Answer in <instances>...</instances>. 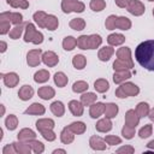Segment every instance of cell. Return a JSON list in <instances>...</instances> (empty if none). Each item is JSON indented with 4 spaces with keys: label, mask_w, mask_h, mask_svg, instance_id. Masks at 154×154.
<instances>
[{
    "label": "cell",
    "mask_w": 154,
    "mask_h": 154,
    "mask_svg": "<svg viewBox=\"0 0 154 154\" xmlns=\"http://www.w3.org/2000/svg\"><path fill=\"white\" fill-rule=\"evenodd\" d=\"M137 63L148 71H154V40L141 42L135 51Z\"/></svg>",
    "instance_id": "6da1fadb"
},
{
    "label": "cell",
    "mask_w": 154,
    "mask_h": 154,
    "mask_svg": "<svg viewBox=\"0 0 154 154\" xmlns=\"http://www.w3.org/2000/svg\"><path fill=\"white\" fill-rule=\"evenodd\" d=\"M24 41L25 42H32L34 45H40L43 42V35H42V32H40L35 29V25L32 23H26L25 24Z\"/></svg>",
    "instance_id": "7a4b0ae2"
},
{
    "label": "cell",
    "mask_w": 154,
    "mask_h": 154,
    "mask_svg": "<svg viewBox=\"0 0 154 154\" xmlns=\"http://www.w3.org/2000/svg\"><path fill=\"white\" fill-rule=\"evenodd\" d=\"M140 93V88L131 82H125L122 85H119L116 90V96L119 99H124L128 96H136Z\"/></svg>",
    "instance_id": "3957f363"
},
{
    "label": "cell",
    "mask_w": 154,
    "mask_h": 154,
    "mask_svg": "<svg viewBox=\"0 0 154 154\" xmlns=\"http://www.w3.org/2000/svg\"><path fill=\"white\" fill-rule=\"evenodd\" d=\"M85 8V5L78 0H63L61 1V10L65 13L70 12H77L81 13Z\"/></svg>",
    "instance_id": "277c9868"
},
{
    "label": "cell",
    "mask_w": 154,
    "mask_h": 154,
    "mask_svg": "<svg viewBox=\"0 0 154 154\" xmlns=\"http://www.w3.org/2000/svg\"><path fill=\"white\" fill-rule=\"evenodd\" d=\"M41 60H42V51L40 48L31 49V51L28 52V54H26V63H28L29 66H31V67L38 66L41 64Z\"/></svg>",
    "instance_id": "5b68a950"
},
{
    "label": "cell",
    "mask_w": 154,
    "mask_h": 154,
    "mask_svg": "<svg viewBox=\"0 0 154 154\" xmlns=\"http://www.w3.org/2000/svg\"><path fill=\"white\" fill-rule=\"evenodd\" d=\"M126 10H128L129 13H131L134 16H141V14L144 13L146 7H144V5L140 0H131L129 2V5H128Z\"/></svg>",
    "instance_id": "8992f818"
},
{
    "label": "cell",
    "mask_w": 154,
    "mask_h": 154,
    "mask_svg": "<svg viewBox=\"0 0 154 154\" xmlns=\"http://www.w3.org/2000/svg\"><path fill=\"white\" fill-rule=\"evenodd\" d=\"M42 61H43V64L47 65L48 67H53V66H55V65L59 63V58H58V55H57L54 52L47 51V52H45V53L42 54Z\"/></svg>",
    "instance_id": "52a82bcc"
},
{
    "label": "cell",
    "mask_w": 154,
    "mask_h": 154,
    "mask_svg": "<svg viewBox=\"0 0 154 154\" xmlns=\"http://www.w3.org/2000/svg\"><path fill=\"white\" fill-rule=\"evenodd\" d=\"M1 77L4 79V83L8 88H13L19 83V77L16 72H7V73H1Z\"/></svg>",
    "instance_id": "ba28073f"
},
{
    "label": "cell",
    "mask_w": 154,
    "mask_h": 154,
    "mask_svg": "<svg viewBox=\"0 0 154 154\" xmlns=\"http://www.w3.org/2000/svg\"><path fill=\"white\" fill-rule=\"evenodd\" d=\"M140 123V117L135 109H129L125 113V124L132 128H136Z\"/></svg>",
    "instance_id": "9c48e42d"
},
{
    "label": "cell",
    "mask_w": 154,
    "mask_h": 154,
    "mask_svg": "<svg viewBox=\"0 0 154 154\" xmlns=\"http://www.w3.org/2000/svg\"><path fill=\"white\" fill-rule=\"evenodd\" d=\"M117 57L119 59H123L124 61H126L128 64H130L134 67V61H132V58H131V51H130L129 47H120L117 51Z\"/></svg>",
    "instance_id": "30bf717a"
},
{
    "label": "cell",
    "mask_w": 154,
    "mask_h": 154,
    "mask_svg": "<svg viewBox=\"0 0 154 154\" xmlns=\"http://www.w3.org/2000/svg\"><path fill=\"white\" fill-rule=\"evenodd\" d=\"M69 108L71 111V113L76 117H81L83 114V111H84V105L81 102V101H77V100H71L69 102Z\"/></svg>",
    "instance_id": "8fae6325"
},
{
    "label": "cell",
    "mask_w": 154,
    "mask_h": 154,
    "mask_svg": "<svg viewBox=\"0 0 154 154\" xmlns=\"http://www.w3.org/2000/svg\"><path fill=\"white\" fill-rule=\"evenodd\" d=\"M90 148L94 150H105L106 149V141L99 136H91L89 140Z\"/></svg>",
    "instance_id": "7c38bea8"
},
{
    "label": "cell",
    "mask_w": 154,
    "mask_h": 154,
    "mask_svg": "<svg viewBox=\"0 0 154 154\" xmlns=\"http://www.w3.org/2000/svg\"><path fill=\"white\" fill-rule=\"evenodd\" d=\"M45 112H46L45 106L41 105V103H38V102H34L32 105H30V106L24 111L25 114H34V116H42Z\"/></svg>",
    "instance_id": "4fadbf2b"
},
{
    "label": "cell",
    "mask_w": 154,
    "mask_h": 154,
    "mask_svg": "<svg viewBox=\"0 0 154 154\" xmlns=\"http://www.w3.org/2000/svg\"><path fill=\"white\" fill-rule=\"evenodd\" d=\"M17 137H18V141L29 142V141H31V140H35V137H36V134H35V132H34L31 129L24 128V129H22V130L18 132Z\"/></svg>",
    "instance_id": "5bb4252c"
},
{
    "label": "cell",
    "mask_w": 154,
    "mask_h": 154,
    "mask_svg": "<svg viewBox=\"0 0 154 154\" xmlns=\"http://www.w3.org/2000/svg\"><path fill=\"white\" fill-rule=\"evenodd\" d=\"M103 112H105V103H102V102H94L93 105H90L89 114H90L91 118H99Z\"/></svg>",
    "instance_id": "9a60e30c"
},
{
    "label": "cell",
    "mask_w": 154,
    "mask_h": 154,
    "mask_svg": "<svg viewBox=\"0 0 154 154\" xmlns=\"http://www.w3.org/2000/svg\"><path fill=\"white\" fill-rule=\"evenodd\" d=\"M54 125H55L54 120H53V119H49V118L38 119V120L36 122V128H37V130H38L40 132L43 131V130H51V129L54 128Z\"/></svg>",
    "instance_id": "2e32d148"
},
{
    "label": "cell",
    "mask_w": 154,
    "mask_h": 154,
    "mask_svg": "<svg viewBox=\"0 0 154 154\" xmlns=\"http://www.w3.org/2000/svg\"><path fill=\"white\" fill-rule=\"evenodd\" d=\"M131 78V72L129 70H123V71H114L113 75V82L117 84H120L125 82L126 79Z\"/></svg>",
    "instance_id": "e0dca14e"
},
{
    "label": "cell",
    "mask_w": 154,
    "mask_h": 154,
    "mask_svg": "<svg viewBox=\"0 0 154 154\" xmlns=\"http://www.w3.org/2000/svg\"><path fill=\"white\" fill-rule=\"evenodd\" d=\"M32 95H34V89H32L31 85H28V84L23 85V87L19 89V91H18V96H19V99L23 100V101H28L29 99L32 97Z\"/></svg>",
    "instance_id": "ac0fdd59"
},
{
    "label": "cell",
    "mask_w": 154,
    "mask_h": 154,
    "mask_svg": "<svg viewBox=\"0 0 154 154\" xmlns=\"http://www.w3.org/2000/svg\"><path fill=\"white\" fill-rule=\"evenodd\" d=\"M37 94H38V96H40L41 99H43V100H49V99H52V97L55 95V91H54V89H53L52 87L45 85V87L38 88Z\"/></svg>",
    "instance_id": "d6986e66"
},
{
    "label": "cell",
    "mask_w": 154,
    "mask_h": 154,
    "mask_svg": "<svg viewBox=\"0 0 154 154\" xmlns=\"http://www.w3.org/2000/svg\"><path fill=\"white\" fill-rule=\"evenodd\" d=\"M95 128H96V130H97L99 132H108V131L112 129V122H111L109 118L106 117V118H103V119H100V120L96 123Z\"/></svg>",
    "instance_id": "ffe728a7"
},
{
    "label": "cell",
    "mask_w": 154,
    "mask_h": 154,
    "mask_svg": "<svg viewBox=\"0 0 154 154\" xmlns=\"http://www.w3.org/2000/svg\"><path fill=\"white\" fill-rule=\"evenodd\" d=\"M113 53H114V49L112 48V46H105V47H102V48L99 51L97 57H99V59H100L101 61H107V60H109V58L113 55Z\"/></svg>",
    "instance_id": "44dd1931"
},
{
    "label": "cell",
    "mask_w": 154,
    "mask_h": 154,
    "mask_svg": "<svg viewBox=\"0 0 154 154\" xmlns=\"http://www.w3.org/2000/svg\"><path fill=\"white\" fill-rule=\"evenodd\" d=\"M75 138V134L70 130L69 126H65L60 132V140L64 144H70Z\"/></svg>",
    "instance_id": "7402d4cb"
},
{
    "label": "cell",
    "mask_w": 154,
    "mask_h": 154,
    "mask_svg": "<svg viewBox=\"0 0 154 154\" xmlns=\"http://www.w3.org/2000/svg\"><path fill=\"white\" fill-rule=\"evenodd\" d=\"M14 144V148H16V152L19 153V154H29L32 149H31V146L29 142H23V141H19V142H13Z\"/></svg>",
    "instance_id": "603a6c76"
},
{
    "label": "cell",
    "mask_w": 154,
    "mask_h": 154,
    "mask_svg": "<svg viewBox=\"0 0 154 154\" xmlns=\"http://www.w3.org/2000/svg\"><path fill=\"white\" fill-rule=\"evenodd\" d=\"M116 28L120 29V30H129L131 28V20L128 17H117V22H116Z\"/></svg>",
    "instance_id": "cb8c5ba5"
},
{
    "label": "cell",
    "mask_w": 154,
    "mask_h": 154,
    "mask_svg": "<svg viewBox=\"0 0 154 154\" xmlns=\"http://www.w3.org/2000/svg\"><path fill=\"white\" fill-rule=\"evenodd\" d=\"M107 42L111 46H119L125 42V36L122 34H111L107 37Z\"/></svg>",
    "instance_id": "d4e9b609"
},
{
    "label": "cell",
    "mask_w": 154,
    "mask_h": 154,
    "mask_svg": "<svg viewBox=\"0 0 154 154\" xmlns=\"http://www.w3.org/2000/svg\"><path fill=\"white\" fill-rule=\"evenodd\" d=\"M94 88H95V90H96L97 93H105V91L108 90L109 83H108V81L105 79V78H99V79H96V81L94 82Z\"/></svg>",
    "instance_id": "484cf974"
},
{
    "label": "cell",
    "mask_w": 154,
    "mask_h": 154,
    "mask_svg": "<svg viewBox=\"0 0 154 154\" xmlns=\"http://www.w3.org/2000/svg\"><path fill=\"white\" fill-rule=\"evenodd\" d=\"M51 111H52V113H53L54 116L61 117V116H64V113H65V106H64V103H63L61 101H54V102L51 105Z\"/></svg>",
    "instance_id": "4316f807"
},
{
    "label": "cell",
    "mask_w": 154,
    "mask_h": 154,
    "mask_svg": "<svg viewBox=\"0 0 154 154\" xmlns=\"http://www.w3.org/2000/svg\"><path fill=\"white\" fill-rule=\"evenodd\" d=\"M72 65L75 66V69L77 70H82L84 69V66L87 65V58L82 54H76L72 58Z\"/></svg>",
    "instance_id": "83f0119b"
},
{
    "label": "cell",
    "mask_w": 154,
    "mask_h": 154,
    "mask_svg": "<svg viewBox=\"0 0 154 154\" xmlns=\"http://www.w3.org/2000/svg\"><path fill=\"white\" fill-rule=\"evenodd\" d=\"M117 113H118V106L116 103L111 102V103H106L105 105V112H103V114L107 118L112 119V118H114L117 116Z\"/></svg>",
    "instance_id": "f1b7e54d"
},
{
    "label": "cell",
    "mask_w": 154,
    "mask_h": 154,
    "mask_svg": "<svg viewBox=\"0 0 154 154\" xmlns=\"http://www.w3.org/2000/svg\"><path fill=\"white\" fill-rule=\"evenodd\" d=\"M58 25H59V20H58V18H57L55 16H53V14H48L47 18H46V22H45V26H46V29L53 31V30H55V29L58 28Z\"/></svg>",
    "instance_id": "f546056e"
},
{
    "label": "cell",
    "mask_w": 154,
    "mask_h": 154,
    "mask_svg": "<svg viewBox=\"0 0 154 154\" xmlns=\"http://www.w3.org/2000/svg\"><path fill=\"white\" fill-rule=\"evenodd\" d=\"M69 128H70V130H71L75 135H81V134H83V132L85 131V129H87V126H85V124H84L83 122H73V123H71V124L69 125Z\"/></svg>",
    "instance_id": "4dcf8cb0"
},
{
    "label": "cell",
    "mask_w": 154,
    "mask_h": 154,
    "mask_svg": "<svg viewBox=\"0 0 154 154\" xmlns=\"http://www.w3.org/2000/svg\"><path fill=\"white\" fill-rule=\"evenodd\" d=\"M47 16H48V14H47L45 11H37V12L34 13L32 18H34L35 23H36L40 28H46V26H45V22H46Z\"/></svg>",
    "instance_id": "1f68e13d"
},
{
    "label": "cell",
    "mask_w": 154,
    "mask_h": 154,
    "mask_svg": "<svg viewBox=\"0 0 154 154\" xmlns=\"http://www.w3.org/2000/svg\"><path fill=\"white\" fill-rule=\"evenodd\" d=\"M69 82L67 76L64 72H57L54 73V83L59 87V88H64Z\"/></svg>",
    "instance_id": "d6a6232c"
},
{
    "label": "cell",
    "mask_w": 154,
    "mask_h": 154,
    "mask_svg": "<svg viewBox=\"0 0 154 154\" xmlns=\"http://www.w3.org/2000/svg\"><path fill=\"white\" fill-rule=\"evenodd\" d=\"M69 25H70L71 29L77 30V31H81V30H83L85 28V22H84L83 18H73V19L70 20Z\"/></svg>",
    "instance_id": "836d02e7"
},
{
    "label": "cell",
    "mask_w": 154,
    "mask_h": 154,
    "mask_svg": "<svg viewBox=\"0 0 154 154\" xmlns=\"http://www.w3.org/2000/svg\"><path fill=\"white\" fill-rule=\"evenodd\" d=\"M96 94H94V93H84V94H82V96H81V102L84 105V106H90V105H93L95 101H96Z\"/></svg>",
    "instance_id": "e575fe53"
},
{
    "label": "cell",
    "mask_w": 154,
    "mask_h": 154,
    "mask_svg": "<svg viewBox=\"0 0 154 154\" xmlns=\"http://www.w3.org/2000/svg\"><path fill=\"white\" fill-rule=\"evenodd\" d=\"M77 46V40L73 36H66L63 40V48L65 51H72Z\"/></svg>",
    "instance_id": "d590c367"
},
{
    "label": "cell",
    "mask_w": 154,
    "mask_h": 154,
    "mask_svg": "<svg viewBox=\"0 0 154 154\" xmlns=\"http://www.w3.org/2000/svg\"><path fill=\"white\" fill-rule=\"evenodd\" d=\"M48 78H49V72L47 70H38L34 75V81L36 83H45L48 81Z\"/></svg>",
    "instance_id": "8d00e7d4"
},
{
    "label": "cell",
    "mask_w": 154,
    "mask_h": 154,
    "mask_svg": "<svg viewBox=\"0 0 154 154\" xmlns=\"http://www.w3.org/2000/svg\"><path fill=\"white\" fill-rule=\"evenodd\" d=\"M113 69L114 71H123V70H130L132 69V66L130 64H128L126 61H124L123 59H116L113 63Z\"/></svg>",
    "instance_id": "74e56055"
},
{
    "label": "cell",
    "mask_w": 154,
    "mask_h": 154,
    "mask_svg": "<svg viewBox=\"0 0 154 154\" xmlns=\"http://www.w3.org/2000/svg\"><path fill=\"white\" fill-rule=\"evenodd\" d=\"M135 111L137 112V114H138L140 118H144L146 116H148V113H149L150 109H149V105L147 102H140L136 106V109Z\"/></svg>",
    "instance_id": "f35d334b"
},
{
    "label": "cell",
    "mask_w": 154,
    "mask_h": 154,
    "mask_svg": "<svg viewBox=\"0 0 154 154\" xmlns=\"http://www.w3.org/2000/svg\"><path fill=\"white\" fill-rule=\"evenodd\" d=\"M102 42V38L97 34L89 35V49H96Z\"/></svg>",
    "instance_id": "ab89813d"
},
{
    "label": "cell",
    "mask_w": 154,
    "mask_h": 154,
    "mask_svg": "<svg viewBox=\"0 0 154 154\" xmlns=\"http://www.w3.org/2000/svg\"><path fill=\"white\" fill-rule=\"evenodd\" d=\"M5 125L8 130H14L17 126H18V118L14 116V114H10L7 116V118L5 119Z\"/></svg>",
    "instance_id": "60d3db41"
},
{
    "label": "cell",
    "mask_w": 154,
    "mask_h": 154,
    "mask_svg": "<svg viewBox=\"0 0 154 154\" xmlns=\"http://www.w3.org/2000/svg\"><path fill=\"white\" fill-rule=\"evenodd\" d=\"M88 88H89V85L84 81H77L72 85V90L75 93H84L85 90H88Z\"/></svg>",
    "instance_id": "b9f144b4"
},
{
    "label": "cell",
    "mask_w": 154,
    "mask_h": 154,
    "mask_svg": "<svg viewBox=\"0 0 154 154\" xmlns=\"http://www.w3.org/2000/svg\"><path fill=\"white\" fill-rule=\"evenodd\" d=\"M29 143H30V146H31L32 152L36 153V154H41V153L45 150L43 143L40 142V141H37V140H31V141H29Z\"/></svg>",
    "instance_id": "7bdbcfd3"
},
{
    "label": "cell",
    "mask_w": 154,
    "mask_h": 154,
    "mask_svg": "<svg viewBox=\"0 0 154 154\" xmlns=\"http://www.w3.org/2000/svg\"><path fill=\"white\" fill-rule=\"evenodd\" d=\"M89 6H90V8L93 11L100 12L106 7V2H105V0H91Z\"/></svg>",
    "instance_id": "ee69618b"
},
{
    "label": "cell",
    "mask_w": 154,
    "mask_h": 154,
    "mask_svg": "<svg viewBox=\"0 0 154 154\" xmlns=\"http://www.w3.org/2000/svg\"><path fill=\"white\" fill-rule=\"evenodd\" d=\"M6 2L10 6H12L13 8H18V7H20V8H28L29 7L28 0H7Z\"/></svg>",
    "instance_id": "f6af8a7d"
},
{
    "label": "cell",
    "mask_w": 154,
    "mask_h": 154,
    "mask_svg": "<svg viewBox=\"0 0 154 154\" xmlns=\"http://www.w3.org/2000/svg\"><path fill=\"white\" fill-rule=\"evenodd\" d=\"M23 29H24V25H23V24H18V25H16L13 29L10 30V37H11L12 40H17V38H19L20 35H22V32H23Z\"/></svg>",
    "instance_id": "bcb514c9"
},
{
    "label": "cell",
    "mask_w": 154,
    "mask_h": 154,
    "mask_svg": "<svg viewBox=\"0 0 154 154\" xmlns=\"http://www.w3.org/2000/svg\"><path fill=\"white\" fill-rule=\"evenodd\" d=\"M122 135H123L124 138H126V140H131V138L135 136V128L129 126V125L125 124V125L123 126V129H122Z\"/></svg>",
    "instance_id": "7dc6e473"
},
{
    "label": "cell",
    "mask_w": 154,
    "mask_h": 154,
    "mask_svg": "<svg viewBox=\"0 0 154 154\" xmlns=\"http://www.w3.org/2000/svg\"><path fill=\"white\" fill-rule=\"evenodd\" d=\"M77 46L79 49H89V36L82 35L77 38Z\"/></svg>",
    "instance_id": "c3c4849f"
},
{
    "label": "cell",
    "mask_w": 154,
    "mask_h": 154,
    "mask_svg": "<svg viewBox=\"0 0 154 154\" xmlns=\"http://www.w3.org/2000/svg\"><path fill=\"white\" fill-rule=\"evenodd\" d=\"M152 131H153V126L150 124H146L143 128L140 129L138 135H140L141 138H147V137H149L152 135Z\"/></svg>",
    "instance_id": "681fc988"
},
{
    "label": "cell",
    "mask_w": 154,
    "mask_h": 154,
    "mask_svg": "<svg viewBox=\"0 0 154 154\" xmlns=\"http://www.w3.org/2000/svg\"><path fill=\"white\" fill-rule=\"evenodd\" d=\"M10 22L14 25L22 24L23 22V16L19 12H10Z\"/></svg>",
    "instance_id": "f907efd6"
},
{
    "label": "cell",
    "mask_w": 154,
    "mask_h": 154,
    "mask_svg": "<svg viewBox=\"0 0 154 154\" xmlns=\"http://www.w3.org/2000/svg\"><path fill=\"white\" fill-rule=\"evenodd\" d=\"M116 22H117V16H114V14L108 16L107 19H106V22H105V26H106V29H108V30H113V29H116Z\"/></svg>",
    "instance_id": "816d5d0a"
},
{
    "label": "cell",
    "mask_w": 154,
    "mask_h": 154,
    "mask_svg": "<svg viewBox=\"0 0 154 154\" xmlns=\"http://www.w3.org/2000/svg\"><path fill=\"white\" fill-rule=\"evenodd\" d=\"M105 141L109 146H114V144H120L122 143V138L118 137V136H114V135H107L105 137Z\"/></svg>",
    "instance_id": "f5cc1de1"
},
{
    "label": "cell",
    "mask_w": 154,
    "mask_h": 154,
    "mask_svg": "<svg viewBox=\"0 0 154 154\" xmlns=\"http://www.w3.org/2000/svg\"><path fill=\"white\" fill-rule=\"evenodd\" d=\"M41 135H42V137L45 138V140H47V141H54L55 140V134L53 132V129H51V130H43V131H41Z\"/></svg>",
    "instance_id": "db71d44e"
},
{
    "label": "cell",
    "mask_w": 154,
    "mask_h": 154,
    "mask_svg": "<svg viewBox=\"0 0 154 154\" xmlns=\"http://www.w3.org/2000/svg\"><path fill=\"white\" fill-rule=\"evenodd\" d=\"M10 20H0V34L5 35L7 32H10Z\"/></svg>",
    "instance_id": "11a10c76"
},
{
    "label": "cell",
    "mask_w": 154,
    "mask_h": 154,
    "mask_svg": "<svg viewBox=\"0 0 154 154\" xmlns=\"http://www.w3.org/2000/svg\"><path fill=\"white\" fill-rule=\"evenodd\" d=\"M135 152L134 147L131 146H124V147H120L119 149H117V153L118 154H122V153H125V154H132Z\"/></svg>",
    "instance_id": "9f6ffc18"
},
{
    "label": "cell",
    "mask_w": 154,
    "mask_h": 154,
    "mask_svg": "<svg viewBox=\"0 0 154 154\" xmlns=\"http://www.w3.org/2000/svg\"><path fill=\"white\" fill-rule=\"evenodd\" d=\"M16 148H14V144L11 143V144H6L2 149V154H16Z\"/></svg>",
    "instance_id": "6f0895ef"
},
{
    "label": "cell",
    "mask_w": 154,
    "mask_h": 154,
    "mask_svg": "<svg viewBox=\"0 0 154 154\" xmlns=\"http://www.w3.org/2000/svg\"><path fill=\"white\" fill-rule=\"evenodd\" d=\"M114 1H116V5H117L118 7H120V8H126L128 5H129V2H130L131 0H114Z\"/></svg>",
    "instance_id": "680465c9"
},
{
    "label": "cell",
    "mask_w": 154,
    "mask_h": 154,
    "mask_svg": "<svg viewBox=\"0 0 154 154\" xmlns=\"http://www.w3.org/2000/svg\"><path fill=\"white\" fill-rule=\"evenodd\" d=\"M0 46H1V48H0V52H1V53H4V52L6 51V48H7V45H6L4 41H1V42H0Z\"/></svg>",
    "instance_id": "91938a15"
},
{
    "label": "cell",
    "mask_w": 154,
    "mask_h": 154,
    "mask_svg": "<svg viewBox=\"0 0 154 154\" xmlns=\"http://www.w3.org/2000/svg\"><path fill=\"white\" fill-rule=\"evenodd\" d=\"M148 117H149V119H150L152 122H154V108H152V109L149 111V113H148Z\"/></svg>",
    "instance_id": "94428289"
},
{
    "label": "cell",
    "mask_w": 154,
    "mask_h": 154,
    "mask_svg": "<svg viewBox=\"0 0 154 154\" xmlns=\"http://www.w3.org/2000/svg\"><path fill=\"white\" fill-rule=\"evenodd\" d=\"M147 148H148V149H154V140L150 141V142L147 144Z\"/></svg>",
    "instance_id": "6125c7cd"
},
{
    "label": "cell",
    "mask_w": 154,
    "mask_h": 154,
    "mask_svg": "<svg viewBox=\"0 0 154 154\" xmlns=\"http://www.w3.org/2000/svg\"><path fill=\"white\" fill-rule=\"evenodd\" d=\"M53 153H54V154H58V153H63V154H65L66 152H65L64 149H55V150H54Z\"/></svg>",
    "instance_id": "be15d7a7"
},
{
    "label": "cell",
    "mask_w": 154,
    "mask_h": 154,
    "mask_svg": "<svg viewBox=\"0 0 154 154\" xmlns=\"http://www.w3.org/2000/svg\"><path fill=\"white\" fill-rule=\"evenodd\" d=\"M153 16H154V8H153Z\"/></svg>",
    "instance_id": "e7e4bbea"
},
{
    "label": "cell",
    "mask_w": 154,
    "mask_h": 154,
    "mask_svg": "<svg viewBox=\"0 0 154 154\" xmlns=\"http://www.w3.org/2000/svg\"><path fill=\"white\" fill-rule=\"evenodd\" d=\"M149 1H154V0H149Z\"/></svg>",
    "instance_id": "03108f58"
}]
</instances>
